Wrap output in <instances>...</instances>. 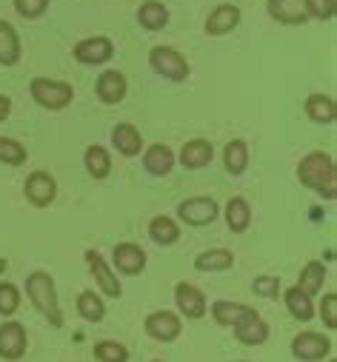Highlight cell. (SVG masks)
Masks as SVG:
<instances>
[{"label":"cell","instance_id":"6da1fadb","mask_svg":"<svg viewBox=\"0 0 337 362\" xmlns=\"http://www.w3.org/2000/svg\"><path fill=\"white\" fill-rule=\"evenodd\" d=\"M297 180L323 200L337 197V165L334 157L326 151H309L297 165Z\"/></svg>","mask_w":337,"mask_h":362},{"label":"cell","instance_id":"7a4b0ae2","mask_svg":"<svg viewBox=\"0 0 337 362\" xmlns=\"http://www.w3.org/2000/svg\"><path fill=\"white\" fill-rule=\"evenodd\" d=\"M26 297H29L32 308L52 328H63V311H60L57 286H55L52 274H46V271H32V274L26 277Z\"/></svg>","mask_w":337,"mask_h":362},{"label":"cell","instance_id":"3957f363","mask_svg":"<svg viewBox=\"0 0 337 362\" xmlns=\"http://www.w3.org/2000/svg\"><path fill=\"white\" fill-rule=\"evenodd\" d=\"M29 92H32V100L46 112H63L74 100V86L55 77H35L29 83Z\"/></svg>","mask_w":337,"mask_h":362},{"label":"cell","instance_id":"277c9868","mask_svg":"<svg viewBox=\"0 0 337 362\" xmlns=\"http://www.w3.org/2000/svg\"><path fill=\"white\" fill-rule=\"evenodd\" d=\"M149 66H152L160 77L172 80V83H183V80L192 74L189 60H186L178 49H172V46H154V49L149 52Z\"/></svg>","mask_w":337,"mask_h":362},{"label":"cell","instance_id":"5b68a950","mask_svg":"<svg viewBox=\"0 0 337 362\" xmlns=\"http://www.w3.org/2000/svg\"><path fill=\"white\" fill-rule=\"evenodd\" d=\"M334 351V342L320 331H300L292 339V356L300 362H323Z\"/></svg>","mask_w":337,"mask_h":362},{"label":"cell","instance_id":"8992f818","mask_svg":"<svg viewBox=\"0 0 337 362\" xmlns=\"http://www.w3.org/2000/svg\"><path fill=\"white\" fill-rule=\"evenodd\" d=\"M217 217H220V206L212 197H189L178 206V220L192 226V228L212 226Z\"/></svg>","mask_w":337,"mask_h":362},{"label":"cell","instance_id":"52a82bcc","mask_svg":"<svg viewBox=\"0 0 337 362\" xmlns=\"http://www.w3.org/2000/svg\"><path fill=\"white\" fill-rule=\"evenodd\" d=\"M83 259H86L92 277H95V283H98V288H101V294L120 300V297H123V286H120V280H118V274H115V268H112L95 248L83 251Z\"/></svg>","mask_w":337,"mask_h":362},{"label":"cell","instance_id":"ba28073f","mask_svg":"<svg viewBox=\"0 0 337 362\" xmlns=\"http://www.w3.org/2000/svg\"><path fill=\"white\" fill-rule=\"evenodd\" d=\"M29 351V337H26V328L23 322L18 320H6L0 325V359L6 362H21Z\"/></svg>","mask_w":337,"mask_h":362},{"label":"cell","instance_id":"9c48e42d","mask_svg":"<svg viewBox=\"0 0 337 362\" xmlns=\"http://www.w3.org/2000/svg\"><path fill=\"white\" fill-rule=\"evenodd\" d=\"M23 194H26V200H29L35 209H46V206H52L55 197H57V180H55L49 171L38 168V171H32V174L26 177Z\"/></svg>","mask_w":337,"mask_h":362},{"label":"cell","instance_id":"30bf717a","mask_svg":"<svg viewBox=\"0 0 337 362\" xmlns=\"http://www.w3.org/2000/svg\"><path fill=\"white\" fill-rule=\"evenodd\" d=\"M74 60L83 66H103L115 57V43L106 35H95V37H83L74 49H72Z\"/></svg>","mask_w":337,"mask_h":362},{"label":"cell","instance_id":"8fae6325","mask_svg":"<svg viewBox=\"0 0 337 362\" xmlns=\"http://www.w3.org/2000/svg\"><path fill=\"white\" fill-rule=\"evenodd\" d=\"M175 305H178V314L186 320H203L209 314L206 294L195 283H186V280L175 286Z\"/></svg>","mask_w":337,"mask_h":362},{"label":"cell","instance_id":"7c38bea8","mask_svg":"<svg viewBox=\"0 0 337 362\" xmlns=\"http://www.w3.org/2000/svg\"><path fill=\"white\" fill-rule=\"evenodd\" d=\"M143 328L152 339L157 342H175L181 334H183V320L181 314L175 311H152L146 320H143Z\"/></svg>","mask_w":337,"mask_h":362},{"label":"cell","instance_id":"4fadbf2b","mask_svg":"<svg viewBox=\"0 0 337 362\" xmlns=\"http://www.w3.org/2000/svg\"><path fill=\"white\" fill-rule=\"evenodd\" d=\"M126 92H129V80H126L123 71H118V69L101 71V77H98V83H95V95H98V100H101L103 106H118V103H123V100H126Z\"/></svg>","mask_w":337,"mask_h":362},{"label":"cell","instance_id":"5bb4252c","mask_svg":"<svg viewBox=\"0 0 337 362\" xmlns=\"http://www.w3.org/2000/svg\"><path fill=\"white\" fill-rule=\"evenodd\" d=\"M112 265L126 277H137L146 268V251L137 243H118L112 248Z\"/></svg>","mask_w":337,"mask_h":362},{"label":"cell","instance_id":"9a60e30c","mask_svg":"<svg viewBox=\"0 0 337 362\" xmlns=\"http://www.w3.org/2000/svg\"><path fill=\"white\" fill-rule=\"evenodd\" d=\"M232 331H234V339L243 342V345H263V342H269V322L255 308H251L237 325H232Z\"/></svg>","mask_w":337,"mask_h":362},{"label":"cell","instance_id":"2e32d148","mask_svg":"<svg viewBox=\"0 0 337 362\" xmlns=\"http://www.w3.org/2000/svg\"><path fill=\"white\" fill-rule=\"evenodd\" d=\"M266 12L272 21L283 23V26H303L309 23L303 0H266Z\"/></svg>","mask_w":337,"mask_h":362},{"label":"cell","instance_id":"e0dca14e","mask_svg":"<svg viewBox=\"0 0 337 362\" xmlns=\"http://www.w3.org/2000/svg\"><path fill=\"white\" fill-rule=\"evenodd\" d=\"M240 6H234V4H220V6H215L212 12H209V18H206V35H212V37H217V35H229V32H234L237 26H240Z\"/></svg>","mask_w":337,"mask_h":362},{"label":"cell","instance_id":"ac0fdd59","mask_svg":"<svg viewBox=\"0 0 337 362\" xmlns=\"http://www.w3.org/2000/svg\"><path fill=\"white\" fill-rule=\"evenodd\" d=\"M175 165H178V157H175V151L168 148L166 143H152V146L143 151V168H146L152 177L172 174Z\"/></svg>","mask_w":337,"mask_h":362},{"label":"cell","instance_id":"d6986e66","mask_svg":"<svg viewBox=\"0 0 337 362\" xmlns=\"http://www.w3.org/2000/svg\"><path fill=\"white\" fill-rule=\"evenodd\" d=\"M112 146H115V151L123 154V157H137V154L143 151V134H140V129L132 126V123H118V126L112 129Z\"/></svg>","mask_w":337,"mask_h":362},{"label":"cell","instance_id":"ffe728a7","mask_svg":"<svg viewBox=\"0 0 337 362\" xmlns=\"http://www.w3.org/2000/svg\"><path fill=\"white\" fill-rule=\"evenodd\" d=\"M212 157H215V148H212V143H209V140H203V137H195V140L183 143L178 163H181L183 168H192V171H198V168L209 165V163H212Z\"/></svg>","mask_w":337,"mask_h":362},{"label":"cell","instance_id":"44dd1931","mask_svg":"<svg viewBox=\"0 0 337 362\" xmlns=\"http://www.w3.org/2000/svg\"><path fill=\"white\" fill-rule=\"evenodd\" d=\"M23 46H21V35L9 21H0V66H15L21 63Z\"/></svg>","mask_w":337,"mask_h":362},{"label":"cell","instance_id":"7402d4cb","mask_svg":"<svg viewBox=\"0 0 337 362\" xmlns=\"http://www.w3.org/2000/svg\"><path fill=\"white\" fill-rule=\"evenodd\" d=\"M209 311H212V320H215L220 328H232V325H237V322L251 311V305H246V303H232V300H215V303L209 305Z\"/></svg>","mask_w":337,"mask_h":362},{"label":"cell","instance_id":"603a6c76","mask_svg":"<svg viewBox=\"0 0 337 362\" xmlns=\"http://www.w3.org/2000/svg\"><path fill=\"white\" fill-rule=\"evenodd\" d=\"M234 265V254L229 248H209L200 251L195 257V268L203 271V274H217V271H229Z\"/></svg>","mask_w":337,"mask_h":362},{"label":"cell","instance_id":"cb8c5ba5","mask_svg":"<svg viewBox=\"0 0 337 362\" xmlns=\"http://www.w3.org/2000/svg\"><path fill=\"white\" fill-rule=\"evenodd\" d=\"M303 109H306L309 120H314V123H320V126H331V123L337 120V106H334V100H331L329 95H323V92L309 95Z\"/></svg>","mask_w":337,"mask_h":362},{"label":"cell","instance_id":"d4e9b609","mask_svg":"<svg viewBox=\"0 0 337 362\" xmlns=\"http://www.w3.org/2000/svg\"><path fill=\"white\" fill-rule=\"evenodd\" d=\"M149 237L154 245H175L181 240V226L175 217H166V214H157L152 223H149Z\"/></svg>","mask_w":337,"mask_h":362},{"label":"cell","instance_id":"484cf974","mask_svg":"<svg viewBox=\"0 0 337 362\" xmlns=\"http://www.w3.org/2000/svg\"><path fill=\"white\" fill-rule=\"evenodd\" d=\"M83 165H86V171L95 177V180H106L112 174V154L106 146H86V151H83Z\"/></svg>","mask_w":337,"mask_h":362},{"label":"cell","instance_id":"4316f807","mask_svg":"<svg viewBox=\"0 0 337 362\" xmlns=\"http://www.w3.org/2000/svg\"><path fill=\"white\" fill-rule=\"evenodd\" d=\"M283 303H286V311H289L297 322H309V320L314 317V303H312V297H309L306 291H300L297 286H292V288L283 291Z\"/></svg>","mask_w":337,"mask_h":362},{"label":"cell","instance_id":"83f0119b","mask_svg":"<svg viewBox=\"0 0 337 362\" xmlns=\"http://www.w3.org/2000/svg\"><path fill=\"white\" fill-rule=\"evenodd\" d=\"M77 314H80V320H86V322H92V325L103 322V317H106V303H103V297H101L98 291H92V288L80 291V297H77Z\"/></svg>","mask_w":337,"mask_h":362},{"label":"cell","instance_id":"f1b7e54d","mask_svg":"<svg viewBox=\"0 0 337 362\" xmlns=\"http://www.w3.org/2000/svg\"><path fill=\"white\" fill-rule=\"evenodd\" d=\"M137 21L146 32H160L168 26V9L160 4V0H146V4H140V9H137Z\"/></svg>","mask_w":337,"mask_h":362},{"label":"cell","instance_id":"f546056e","mask_svg":"<svg viewBox=\"0 0 337 362\" xmlns=\"http://www.w3.org/2000/svg\"><path fill=\"white\" fill-rule=\"evenodd\" d=\"M226 226L234 234H243L251 226V206L246 197H229L226 203Z\"/></svg>","mask_w":337,"mask_h":362},{"label":"cell","instance_id":"4dcf8cb0","mask_svg":"<svg viewBox=\"0 0 337 362\" xmlns=\"http://www.w3.org/2000/svg\"><path fill=\"white\" fill-rule=\"evenodd\" d=\"M223 165L232 177H240L249 168V143L246 140H232L223 148Z\"/></svg>","mask_w":337,"mask_h":362},{"label":"cell","instance_id":"1f68e13d","mask_svg":"<svg viewBox=\"0 0 337 362\" xmlns=\"http://www.w3.org/2000/svg\"><path fill=\"white\" fill-rule=\"evenodd\" d=\"M323 283H326V265H323L320 259L306 262V265H303V271H300L297 288H300V291H306L309 297H314V294H320V291H323Z\"/></svg>","mask_w":337,"mask_h":362},{"label":"cell","instance_id":"d6a6232c","mask_svg":"<svg viewBox=\"0 0 337 362\" xmlns=\"http://www.w3.org/2000/svg\"><path fill=\"white\" fill-rule=\"evenodd\" d=\"M92 354H95L98 362H129V356H132L129 348L123 342H118V339H101V342H95Z\"/></svg>","mask_w":337,"mask_h":362},{"label":"cell","instance_id":"836d02e7","mask_svg":"<svg viewBox=\"0 0 337 362\" xmlns=\"http://www.w3.org/2000/svg\"><path fill=\"white\" fill-rule=\"evenodd\" d=\"M21 303H23L21 288L9 280H0V317H15Z\"/></svg>","mask_w":337,"mask_h":362},{"label":"cell","instance_id":"e575fe53","mask_svg":"<svg viewBox=\"0 0 337 362\" xmlns=\"http://www.w3.org/2000/svg\"><path fill=\"white\" fill-rule=\"evenodd\" d=\"M29 157L26 146L15 137H0V163H6V165H23Z\"/></svg>","mask_w":337,"mask_h":362},{"label":"cell","instance_id":"d590c367","mask_svg":"<svg viewBox=\"0 0 337 362\" xmlns=\"http://www.w3.org/2000/svg\"><path fill=\"white\" fill-rule=\"evenodd\" d=\"M251 291L258 297H266V300H278L280 297V277L278 274H261V277H255V283H251Z\"/></svg>","mask_w":337,"mask_h":362},{"label":"cell","instance_id":"8d00e7d4","mask_svg":"<svg viewBox=\"0 0 337 362\" xmlns=\"http://www.w3.org/2000/svg\"><path fill=\"white\" fill-rule=\"evenodd\" d=\"M303 6H306V15L314 21H331L337 9L334 0H303Z\"/></svg>","mask_w":337,"mask_h":362},{"label":"cell","instance_id":"74e56055","mask_svg":"<svg viewBox=\"0 0 337 362\" xmlns=\"http://www.w3.org/2000/svg\"><path fill=\"white\" fill-rule=\"evenodd\" d=\"M320 320L329 331H337V294L329 291L323 294V303H320Z\"/></svg>","mask_w":337,"mask_h":362},{"label":"cell","instance_id":"f35d334b","mask_svg":"<svg viewBox=\"0 0 337 362\" xmlns=\"http://www.w3.org/2000/svg\"><path fill=\"white\" fill-rule=\"evenodd\" d=\"M49 9V0H15V12L26 21H35L40 15H46Z\"/></svg>","mask_w":337,"mask_h":362},{"label":"cell","instance_id":"ab89813d","mask_svg":"<svg viewBox=\"0 0 337 362\" xmlns=\"http://www.w3.org/2000/svg\"><path fill=\"white\" fill-rule=\"evenodd\" d=\"M9 115H12V100L6 95H0V123L9 120Z\"/></svg>","mask_w":337,"mask_h":362},{"label":"cell","instance_id":"60d3db41","mask_svg":"<svg viewBox=\"0 0 337 362\" xmlns=\"http://www.w3.org/2000/svg\"><path fill=\"white\" fill-rule=\"evenodd\" d=\"M152 362H163V359H152Z\"/></svg>","mask_w":337,"mask_h":362},{"label":"cell","instance_id":"b9f144b4","mask_svg":"<svg viewBox=\"0 0 337 362\" xmlns=\"http://www.w3.org/2000/svg\"><path fill=\"white\" fill-rule=\"evenodd\" d=\"M329 362H337V359H329Z\"/></svg>","mask_w":337,"mask_h":362},{"label":"cell","instance_id":"7bdbcfd3","mask_svg":"<svg viewBox=\"0 0 337 362\" xmlns=\"http://www.w3.org/2000/svg\"><path fill=\"white\" fill-rule=\"evenodd\" d=\"M240 362H246V359H240Z\"/></svg>","mask_w":337,"mask_h":362}]
</instances>
